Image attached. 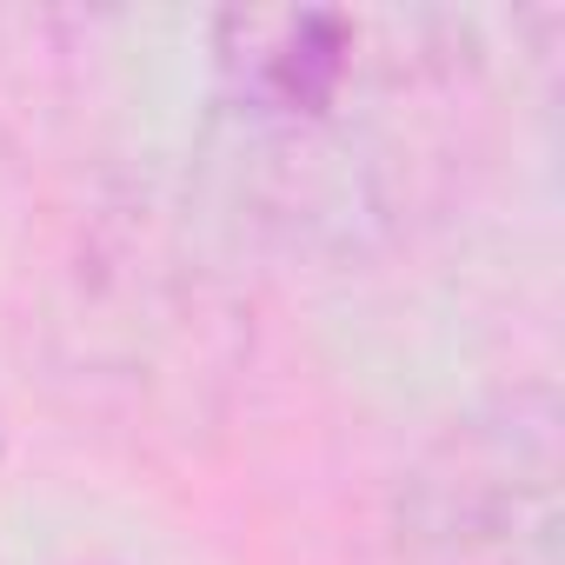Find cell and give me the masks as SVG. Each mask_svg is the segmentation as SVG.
Segmentation results:
<instances>
[{
    "instance_id": "1",
    "label": "cell",
    "mask_w": 565,
    "mask_h": 565,
    "mask_svg": "<svg viewBox=\"0 0 565 565\" xmlns=\"http://www.w3.org/2000/svg\"><path fill=\"white\" fill-rule=\"evenodd\" d=\"M439 532V565H558V452L545 406L532 419L512 406V433L459 466Z\"/></svg>"
},
{
    "instance_id": "2",
    "label": "cell",
    "mask_w": 565,
    "mask_h": 565,
    "mask_svg": "<svg viewBox=\"0 0 565 565\" xmlns=\"http://www.w3.org/2000/svg\"><path fill=\"white\" fill-rule=\"evenodd\" d=\"M347 54H353V28L320 8L220 21V67L253 114H279V120L320 114L347 81Z\"/></svg>"
}]
</instances>
